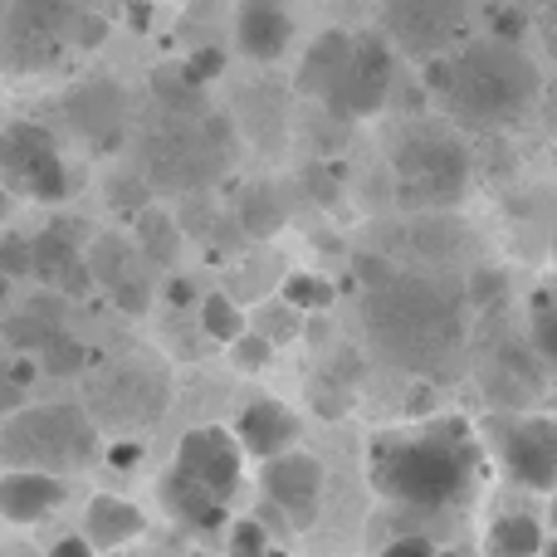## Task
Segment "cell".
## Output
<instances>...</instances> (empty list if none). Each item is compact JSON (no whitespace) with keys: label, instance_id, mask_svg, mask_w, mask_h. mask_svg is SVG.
<instances>
[{"label":"cell","instance_id":"5b68a950","mask_svg":"<svg viewBox=\"0 0 557 557\" xmlns=\"http://www.w3.org/2000/svg\"><path fill=\"white\" fill-rule=\"evenodd\" d=\"M98 450V425L84 406H29L0 425V465L35 474L84 470Z\"/></svg>","mask_w":557,"mask_h":557},{"label":"cell","instance_id":"ba28073f","mask_svg":"<svg viewBox=\"0 0 557 557\" xmlns=\"http://www.w3.org/2000/svg\"><path fill=\"white\" fill-rule=\"evenodd\" d=\"M166 372L152 362L147 352H127L117 362H108L103 372L88 382V421L94 425H113V431H137L152 425L166 411Z\"/></svg>","mask_w":557,"mask_h":557},{"label":"cell","instance_id":"e575fe53","mask_svg":"<svg viewBox=\"0 0 557 557\" xmlns=\"http://www.w3.org/2000/svg\"><path fill=\"white\" fill-rule=\"evenodd\" d=\"M0 278H29V240L25 235H5V240H0Z\"/></svg>","mask_w":557,"mask_h":557},{"label":"cell","instance_id":"44dd1931","mask_svg":"<svg viewBox=\"0 0 557 557\" xmlns=\"http://www.w3.org/2000/svg\"><path fill=\"white\" fill-rule=\"evenodd\" d=\"M157 499H162V509L172 513V519H182L186 529H196V533L225 529V513H231V504H221L215 494H206L201 484L186 480L182 470H172V474L157 480Z\"/></svg>","mask_w":557,"mask_h":557},{"label":"cell","instance_id":"b9f144b4","mask_svg":"<svg viewBox=\"0 0 557 557\" xmlns=\"http://www.w3.org/2000/svg\"><path fill=\"white\" fill-rule=\"evenodd\" d=\"M137 460H143V445L137 441H113L108 445V465H113V470H133Z\"/></svg>","mask_w":557,"mask_h":557},{"label":"cell","instance_id":"6da1fadb","mask_svg":"<svg viewBox=\"0 0 557 557\" xmlns=\"http://www.w3.org/2000/svg\"><path fill=\"white\" fill-rule=\"evenodd\" d=\"M367 343L392 367L441 376L465 347V298L441 274H401L362 298Z\"/></svg>","mask_w":557,"mask_h":557},{"label":"cell","instance_id":"9a60e30c","mask_svg":"<svg viewBox=\"0 0 557 557\" xmlns=\"http://www.w3.org/2000/svg\"><path fill=\"white\" fill-rule=\"evenodd\" d=\"M88 278L94 284L108 288V298H113L123 313H147V304H152V278H147V260L137 255V245H127L123 235H103V240H94V250H88Z\"/></svg>","mask_w":557,"mask_h":557},{"label":"cell","instance_id":"bcb514c9","mask_svg":"<svg viewBox=\"0 0 557 557\" xmlns=\"http://www.w3.org/2000/svg\"><path fill=\"white\" fill-rule=\"evenodd\" d=\"M5 5H10V0H0V20H5Z\"/></svg>","mask_w":557,"mask_h":557},{"label":"cell","instance_id":"ee69618b","mask_svg":"<svg viewBox=\"0 0 557 557\" xmlns=\"http://www.w3.org/2000/svg\"><path fill=\"white\" fill-rule=\"evenodd\" d=\"M10 206H15V196H10V191H5V182H0V221L10 215Z\"/></svg>","mask_w":557,"mask_h":557},{"label":"cell","instance_id":"8992f818","mask_svg":"<svg viewBox=\"0 0 557 557\" xmlns=\"http://www.w3.org/2000/svg\"><path fill=\"white\" fill-rule=\"evenodd\" d=\"M88 5L84 0H10L0 20V69L49 74L69 49H78Z\"/></svg>","mask_w":557,"mask_h":557},{"label":"cell","instance_id":"836d02e7","mask_svg":"<svg viewBox=\"0 0 557 557\" xmlns=\"http://www.w3.org/2000/svg\"><path fill=\"white\" fill-rule=\"evenodd\" d=\"M352 274H357V288H362V294H372V288H382L386 278L396 274V264L386 260V255H357Z\"/></svg>","mask_w":557,"mask_h":557},{"label":"cell","instance_id":"60d3db41","mask_svg":"<svg viewBox=\"0 0 557 557\" xmlns=\"http://www.w3.org/2000/svg\"><path fill=\"white\" fill-rule=\"evenodd\" d=\"M264 318H270V333H264L270 343H274V337H294V333H298V313H294L288 304H274Z\"/></svg>","mask_w":557,"mask_h":557},{"label":"cell","instance_id":"ffe728a7","mask_svg":"<svg viewBox=\"0 0 557 557\" xmlns=\"http://www.w3.org/2000/svg\"><path fill=\"white\" fill-rule=\"evenodd\" d=\"M143 529H147V519H143V509H137L133 499L94 494L88 509H84V533H78V539H84L94 553H113V548H123L127 539H137Z\"/></svg>","mask_w":557,"mask_h":557},{"label":"cell","instance_id":"9c48e42d","mask_svg":"<svg viewBox=\"0 0 557 557\" xmlns=\"http://www.w3.org/2000/svg\"><path fill=\"white\" fill-rule=\"evenodd\" d=\"M0 182L20 201L59 206L69 196V166L49 127L39 123H10L0 127Z\"/></svg>","mask_w":557,"mask_h":557},{"label":"cell","instance_id":"d6986e66","mask_svg":"<svg viewBox=\"0 0 557 557\" xmlns=\"http://www.w3.org/2000/svg\"><path fill=\"white\" fill-rule=\"evenodd\" d=\"M64 504V480L35 470H5L0 474V519L5 523H39Z\"/></svg>","mask_w":557,"mask_h":557},{"label":"cell","instance_id":"f546056e","mask_svg":"<svg viewBox=\"0 0 557 557\" xmlns=\"http://www.w3.org/2000/svg\"><path fill=\"white\" fill-rule=\"evenodd\" d=\"M284 304L294 313H313V308H327L333 304V284L318 274H288L284 278Z\"/></svg>","mask_w":557,"mask_h":557},{"label":"cell","instance_id":"d4e9b609","mask_svg":"<svg viewBox=\"0 0 557 557\" xmlns=\"http://www.w3.org/2000/svg\"><path fill=\"white\" fill-rule=\"evenodd\" d=\"M152 94H157V103L166 108V117L206 113V88L196 84L182 64H176V69H157V74H152Z\"/></svg>","mask_w":557,"mask_h":557},{"label":"cell","instance_id":"3957f363","mask_svg":"<svg viewBox=\"0 0 557 557\" xmlns=\"http://www.w3.org/2000/svg\"><path fill=\"white\" fill-rule=\"evenodd\" d=\"M539 94H543L539 64L523 54V45L484 39V45H465L450 59V78H445L441 103L450 108L455 123L509 127L529 117Z\"/></svg>","mask_w":557,"mask_h":557},{"label":"cell","instance_id":"74e56055","mask_svg":"<svg viewBox=\"0 0 557 557\" xmlns=\"http://www.w3.org/2000/svg\"><path fill=\"white\" fill-rule=\"evenodd\" d=\"M382 557H435V543L421 539V533H401V539L386 543Z\"/></svg>","mask_w":557,"mask_h":557},{"label":"cell","instance_id":"2e32d148","mask_svg":"<svg viewBox=\"0 0 557 557\" xmlns=\"http://www.w3.org/2000/svg\"><path fill=\"white\" fill-rule=\"evenodd\" d=\"M64 117L74 123L78 137L88 143H113L127 127V94L113 78H84V84L69 88L64 98Z\"/></svg>","mask_w":557,"mask_h":557},{"label":"cell","instance_id":"f6af8a7d","mask_svg":"<svg viewBox=\"0 0 557 557\" xmlns=\"http://www.w3.org/2000/svg\"><path fill=\"white\" fill-rule=\"evenodd\" d=\"M519 5H523V10H543V5H548V0H519Z\"/></svg>","mask_w":557,"mask_h":557},{"label":"cell","instance_id":"7402d4cb","mask_svg":"<svg viewBox=\"0 0 557 557\" xmlns=\"http://www.w3.org/2000/svg\"><path fill=\"white\" fill-rule=\"evenodd\" d=\"M347 54H352V35H343V29H323V35L304 49V59H298V78H294L298 94L327 98V88H333L337 74H343Z\"/></svg>","mask_w":557,"mask_h":557},{"label":"cell","instance_id":"d590c367","mask_svg":"<svg viewBox=\"0 0 557 557\" xmlns=\"http://www.w3.org/2000/svg\"><path fill=\"white\" fill-rule=\"evenodd\" d=\"M186 74H191L196 78V84H215V78H221L225 74V54H221V49H215V45H206V49H196V54L191 59H186Z\"/></svg>","mask_w":557,"mask_h":557},{"label":"cell","instance_id":"4316f807","mask_svg":"<svg viewBox=\"0 0 557 557\" xmlns=\"http://www.w3.org/2000/svg\"><path fill=\"white\" fill-rule=\"evenodd\" d=\"M201 327H206V337L231 347L235 337L245 333V308L235 304L231 294H206L201 298Z\"/></svg>","mask_w":557,"mask_h":557},{"label":"cell","instance_id":"83f0119b","mask_svg":"<svg viewBox=\"0 0 557 557\" xmlns=\"http://www.w3.org/2000/svg\"><path fill=\"white\" fill-rule=\"evenodd\" d=\"M59 313H64V304H59V298H35V304H25V313H20L15 337H20V343H35V347L49 343L54 333H64Z\"/></svg>","mask_w":557,"mask_h":557},{"label":"cell","instance_id":"7a4b0ae2","mask_svg":"<svg viewBox=\"0 0 557 557\" xmlns=\"http://www.w3.org/2000/svg\"><path fill=\"white\" fill-rule=\"evenodd\" d=\"M474 441L465 435V421H445L416 435H386L372 450V480L392 504L441 513L465 499L474 480Z\"/></svg>","mask_w":557,"mask_h":557},{"label":"cell","instance_id":"ab89813d","mask_svg":"<svg viewBox=\"0 0 557 557\" xmlns=\"http://www.w3.org/2000/svg\"><path fill=\"white\" fill-rule=\"evenodd\" d=\"M147 191H152V186H143V182H113V206L117 211H143Z\"/></svg>","mask_w":557,"mask_h":557},{"label":"cell","instance_id":"cb8c5ba5","mask_svg":"<svg viewBox=\"0 0 557 557\" xmlns=\"http://www.w3.org/2000/svg\"><path fill=\"white\" fill-rule=\"evenodd\" d=\"M484 557H543V523L533 513H504L484 539Z\"/></svg>","mask_w":557,"mask_h":557},{"label":"cell","instance_id":"277c9868","mask_svg":"<svg viewBox=\"0 0 557 557\" xmlns=\"http://www.w3.org/2000/svg\"><path fill=\"white\" fill-rule=\"evenodd\" d=\"M235 137L221 117H162L143 143V182L152 191H201L231 166Z\"/></svg>","mask_w":557,"mask_h":557},{"label":"cell","instance_id":"4dcf8cb0","mask_svg":"<svg viewBox=\"0 0 557 557\" xmlns=\"http://www.w3.org/2000/svg\"><path fill=\"white\" fill-rule=\"evenodd\" d=\"M39 362H45V372L69 376V372H78V367H88V347L74 343L69 333H54L49 343H39Z\"/></svg>","mask_w":557,"mask_h":557},{"label":"cell","instance_id":"52a82bcc","mask_svg":"<svg viewBox=\"0 0 557 557\" xmlns=\"http://www.w3.org/2000/svg\"><path fill=\"white\" fill-rule=\"evenodd\" d=\"M392 172H396V196L411 206H455L470 191V152L450 127H411L401 143L392 147Z\"/></svg>","mask_w":557,"mask_h":557},{"label":"cell","instance_id":"7bdbcfd3","mask_svg":"<svg viewBox=\"0 0 557 557\" xmlns=\"http://www.w3.org/2000/svg\"><path fill=\"white\" fill-rule=\"evenodd\" d=\"M45 557H98V553L88 548V543L78 539V533H69V539H59V543H54V548H49Z\"/></svg>","mask_w":557,"mask_h":557},{"label":"cell","instance_id":"ac0fdd59","mask_svg":"<svg viewBox=\"0 0 557 557\" xmlns=\"http://www.w3.org/2000/svg\"><path fill=\"white\" fill-rule=\"evenodd\" d=\"M235 39L250 59H278L294 39V15H288V0H240V15H235Z\"/></svg>","mask_w":557,"mask_h":557},{"label":"cell","instance_id":"8d00e7d4","mask_svg":"<svg viewBox=\"0 0 557 557\" xmlns=\"http://www.w3.org/2000/svg\"><path fill=\"white\" fill-rule=\"evenodd\" d=\"M553 308H548V294L539 298V308H533V352H539V362L548 367L553 362Z\"/></svg>","mask_w":557,"mask_h":557},{"label":"cell","instance_id":"7dc6e473","mask_svg":"<svg viewBox=\"0 0 557 557\" xmlns=\"http://www.w3.org/2000/svg\"><path fill=\"white\" fill-rule=\"evenodd\" d=\"M5 284H10V278H0V294H5Z\"/></svg>","mask_w":557,"mask_h":557},{"label":"cell","instance_id":"603a6c76","mask_svg":"<svg viewBox=\"0 0 557 557\" xmlns=\"http://www.w3.org/2000/svg\"><path fill=\"white\" fill-rule=\"evenodd\" d=\"M29 274L49 278V284H69V278L78 284V278L88 274L84 250H78V240H74L69 225H54V231H45V235L29 240Z\"/></svg>","mask_w":557,"mask_h":557},{"label":"cell","instance_id":"484cf974","mask_svg":"<svg viewBox=\"0 0 557 557\" xmlns=\"http://www.w3.org/2000/svg\"><path fill=\"white\" fill-rule=\"evenodd\" d=\"M137 240H143V250H137L143 260L172 264L176 255H182V225L166 211H157V206H143V211H137Z\"/></svg>","mask_w":557,"mask_h":557},{"label":"cell","instance_id":"f1b7e54d","mask_svg":"<svg viewBox=\"0 0 557 557\" xmlns=\"http://www.w3.org/2000/svg\"><path fill=\"white\" fill-rule=\"evenodd\" d=\"M240 221H245V231L270 235L274 225L284 221V201H278L270 186H250V191L240 196Z\"/></svg>","mask_w":557,"mask_h":557},{"label":"cell","instance_id":"e0dca14e","mask_svg":"<svg viewBox=\"0 0 557 557\" xmlns=\"http://www.w3.org/2000/svg\"><path fill=\"white\" fill-rule=\"evenodd\" d=\"M240 455H255V460H274V455L294 450L298 441V416L288 411L284 401H250L231 425Z\"/></svg>","mask_w":557,"mask_h":557},{"label":"cell","instance_id":"1f68e13d","mask_svg":"<svg viewBox=\"0 0 557 557\" xmlns=\"http://www.w3.org/2000/svg\"><path fill=\"white\" fill-rule=\"evenodd\" d=\"M231 557H278L274 553V539L260 519H240L231 523Z\"/></svg>","mask_w":557,"mask_h":557},{"label":"cell","instance_id":"f35d334b","mask_svg":"<svg viewBox=\"0 0 557 557\" xmlns=\"http://www.w3.org/2000/svg\"><path fill=\"white\" fill-rule=\"evenodd\" d=\"M494 29H499L494 39H504V45H519L523 29H529V20H523V10L513 5V10H499V15H494Z\"/></svg>","mask_w":557,"mask_h":557},{"label":"cell","instance_id":"7c38bea8","mask_svg":"<svg viewBox=\"0 0 557 557\" xmlns=\"http://www.w3.org/2000/svg\"><path fill=\"white\" fill-rule=\"evenodd\" d=\"M490 431L509 480L533 494H548L557 480V425L548 416H499Z\"/></svg>","mask_w":557,"mask_h":557},{"label":"cell","instance_id":"4fadbf2b","mask_svg":"<svg viewBox=\"0 0 557 557\" xmlns=\"http://www.w3.org/2000/svg\"><path fill=\"white\" fill-rule=\"evenodd\" d=\"M240 460L245 455L235 445V435L221 431V425H196L176 445V470L201 484L206 494H215L221 504H231L235 490H240V470H245Z\"/></svg>","mask_w":557,"mask_h":557},{"label":"cell","instance_id":"30bf717a","mask_svg":"<svg viewBox=\"0 0 557 557\" xmlns=\"http://www.w3.org/2000/svg\"><path fill=\"white\" fill-rule=\"evenodd\" d=\"M392 84H396V49L382 35H362V39H352V54H347L343 74L327 88L323 103L337 117H372L386 108Z\"/></svg>","mask_w":557,"mask_h":557},{"label":"cell","instance_id":"5bb4252c","mask_svg":"<svg viewBox=\"0 0 557 557\" xmlns=\"http://www.w3.org/2000/svg\"><path fill=\"white\" fill-rule=\"evenodd\" d=\"M264 499L274 504L278 513H288L294 529H308L323 509V465L313 455L284 450L274 460H264Z\"/></svg>","mask_w":557,"mask_h":557},{"label":"cell","instance_id":"d6a6232c","mask_svg":"<svg viewBox=\"0 0 557 557\" xmlns=\"http://www.w3.org/2000/svg\"><path fill=\"white\" fill-rule=\"evenodd\" d=\"M270 352H274V343L264 333H250V327H245V333L231 343L235 372H264V367H270Z\"/></svg>","mask_w":557,"mask_h":557},{"label":"cell","instance_id":"8fae6325","mask_svg":"<svg viewBox=\"0 0 557 557\" xmlns=\"http://www.w3.org/2000/svg\"><path fill=\"white\" fill-rule=\"evenodd\" d=\"M386 45L416 59H441L465 35V0H386L382 5Z\"/></svg>","mask_w":557,"mask_h":557}]
</instances>
